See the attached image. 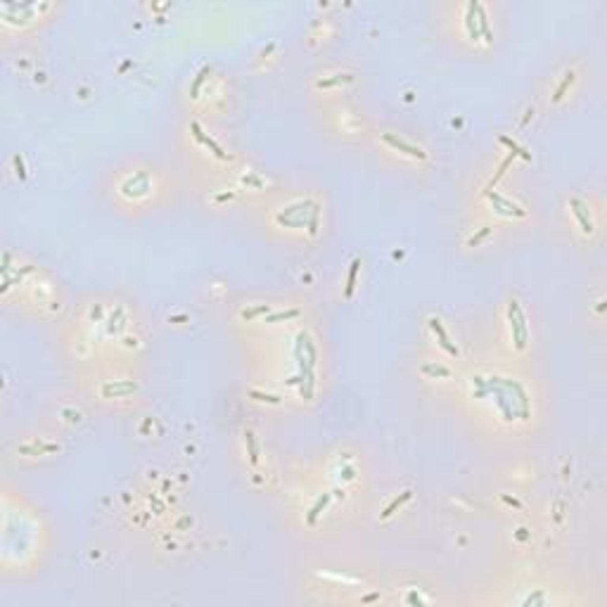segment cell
Wrapping results in <instances>:
<instances>
[{
	"label": "cell",
	"instance_id": "1",
	"mask_svg": "<svg viewBox=\"0 0 607 607\" xmlns=\"http://www.w3.org/2000/svg\"><path fill=\"white\" fill-rule=\"evenodd\" d=\"M313 199H306V202H299L294 204V207H289V209H285L282 214L275 216V221L280 223V226H292V228H306L308 226V216L306 211L313 209Z\"/></svg>",
	"mask_w": 607,
	"mask_h": 607
},
{
	"label": "cell",
	"instance_id": "2",
	"mask_svg": "<svg viewBox=\"0 0 607 607\" xmlns=\"http://www.w3.org/2000/svg\"><path fill=\"white\" fill-rule=\"evenodd\" d=\"M508 320H510V327H512V342L522 351L527 346V325H524V313L520 311V304L515 299L508 304Z\"/></svg>",
	"mask_w": 607,
	"mask_h": 607
},
{
	"label": "cell",
	"instance_id": "3",
	"mask_svg": "<svg viewBox=\"0 0 607 607\" xmlns=\"http://www.w3.org/2000/svg\"><path fill=\"white\" fill-rule=\"evenodd\" d=\"M190 128H192V136H195L197 143H202L204 147H209V150L214 152V154H216L218 159H223V162H230V159H233V157L228 154V152H223V147H221L218 143H216L214 138L207 136V133H204L202 128H199V124H197V121H192V124H190Z\"/></svg>",
	"mask_w": 607,
	"mask_h": 607
},
{
	"label": "cell",
	"instance_id": "4",
	"mask_svg": "<svg viewBox=\"0 0 607 607\" xmlns=\"http://www.w3.org/2000/svg\"><path fill=\"white\" fill-rule=\"evenodd\" d=\"M486 199H489V202L493 204V209H496L498 214H503V216H520V218H522V216L527 214V211L520 209L515 202H510V199L496 195V192H491V190H486Z\"/></svg>",
	"mask_w": 607,
	"mask_h": 607
},
{
	"label": "cell",
	"instance_id": "5",
	"mask_svg": "<svg viewBox=\"0 0 607 607\" xmlns=\"http://www.w3.org/2000/svg\"><path fill=\"white\" fill-rule=\"evenodd\" d=\"M382 140H385L389 147H394V150H398V152H403V154H408V157H413V159H424L427 154H424L420 147H415V145H411V143H406L403 138H396V136H392V133H382Z\"/></svg>",
	"mask_w": 607,
	"mask_h": 607
},
{
	"label": "cell",
	"instance_id": "6",
	"mask_svg": "<svg viewBox=\"0 0 607 607\" xmlns=\"http://www.w3.org/2000/svg\"><path fill=\"white\" fill-rule=\"evenodd\" d=\"M569 207H572V211H574V216L579 218V223H581V230L586 233V235H591L593 233V221H591V216H588V209H586V204L581 202V199H576V197H572L569 199Z\"/></svg>",
	"mask_w": 607,
	"mask_h": 607
},
{
	"label": "cell",
	"instance_id": "7",
	"mask_svg": "<svg viewBox=\"0 0 607 607\" xmlns=\"http://www.w3.org/2000/svg\"><path fill=\"white\" fill-rule=\"evenodd\" d=\"M430 327H432V332L437 334L439 346H441L444 351H448L451 356H458V353H460V351H458V346H456V344H451V342H448V334H446V330L441 327V323H439L437 318H432V320H430Z\"/></svg>",
	"mask_w": 607,
	"mask_h": 607
},
{
	"label": "cell",
	"instance_id": "8",
	"mask_svg": "<svg viewBox=\"0 0 607 607\" xmlns=\"http://www.w3.org/2000/svg\"><path fill=\"white\" fill-rule=\"evenodd\" d=\"M136 392V382L124 379V382H111V385L102 387V396H124V394Z\"/></svg>",
	"mask_w": 607,
	"mask_h": 607
},
{
	"label": "cell",
	"instance_id": "9",
	"mask_svg": "<svg viewBox=\"0 0 607 607\" xmlns=\"http://www.w3.org/2000/svg\"><path fill=\"white\" fill-rule=\"evenodd\" d=\"M477 5H479V3H467V10H465V27H467V33H470L472 40L479 38V27H477Z\"/></svg>",
	"mask_w": 607,
	"mask_h": 607
},
{
	"label": "cell",
	"instance_id": "10",
	"mask_svg": "<svg viewBox=\"0 0 607 607\" xmlns=\"http://www.w3.org/2000/svg\"><path fill=\"white\" fill-rule=\"evenodd\" d=\"M477 27H479V33L484 36L486 43L493 40V33H491V29H489V19H486V12H484L482 5H477Z\"/></svg>",
	"mask_w": 607,
	"mask_h": 607
},
{
	"label": "cell",
	"instance_id": "11",
	"mask_svg": "<svg viewBox=\"0 0 607 607\" xmlns=\"http://www.w3.org/2000/svg\"><path fill=\"white\" fill-rule=\"evenodd\" d=\"M330 498H332V493H323V496L318 498V501L313 503V508L308 510V515H306V522L308 524H313L316 520H318V515L323 512V510L327 508V503H330Z\"/></svg>",
	"mask_w": 607,
	"mask_h": 607
},
{
	"label": "cell",
	"instance_id": "12",
	"mask_svg": "<svg viewBox=\"0 0 607 607\" xmlns=\"http://www.w3.org/2000/svg\"><path fill=\"white\" fill-rule=\"evenodd\" d=\"M57 451V446L53 444H29V446H19V453H24V456H36V453H55Z\"/></svg>",
	"mask_w": 607,
	"mask_h": 607
},
{
	"label": "cell",
	"instance_id": "13",
	"mask_svg": "<svg viewBox=\"0 0 607 607\" xmlns=\"http://www.w3.org/2000/svg\"><path fill=\"white\" fill-rule=\"evenodd\" d=\"M411 496H413V491H403L401 496H398V498H394V501L389 503V505H387V508H385V512H382V517H385V520H387V517H392L394 512H396V510L401 508V505H403V503H408V501H411Z\"/></svg>",
	"mask_w": 607,
	"mask_h": 607
},
{
	"label": "cell",
	"instance_id": "14",
	"mask_svg": "<svg viewBox=\"0 0 607 607\" xmlns=\"http://www.w3.org/2000/svg\"><path fill=\"white\" fill-rule=\"evenodd\" d=\"M211 74V66H202L199 72H197V76H195V81H192V85H190V95L192 98H197L199 95V88L204 85V81H207V76Z\"/></svg>",
	"mask_w": 607,
	"mask_h": 607
},
{
	"label": "cell",
	"instance_id": "15",
	"mask_svg": "<svg viewBox=\"0 0 607 607\" xmlns=\"http://www.w3.org/2000/svg\"><path fill=\"white\" fill-rule=\"evenodd\" d=\"M501 143L505 145V147H510V154H512V157H522V159H527V162H531V154H529L527 150H522L515 140H510L508 136H501Z\"/></svg>",
	"mask_w": 607,
	"mask_h": 607
},
{
	"label": "cell",
	"instance_id": "16",
	"mask_svg": "<svg viewBox=\"0 0 607 607\" xmlns=\"http://www.w3.org/2000/svg\"><path fill=\"white\" fill-rule=\"evenodd\" d=\"M358 268H361V261H358V259H353V261H351V268H349V278H346V289H344L346 297H351V294H353V287H356V275H358Z\"/></svg>",
	"mask_w": 607,
	"mask_h": 607
},
{
	"label": "cell",
	"instance_id": "17",
	"mask_svg": "<svg viewBox=\"0 0 607 607\" xmlns=\"http://www.w3.org/2000/svg\"><path fill=\"white\" fill-rule=\"evenodd\" d=\"M574 76H576L574 72H567V74H565V79H562V83L557 85V91H555V95H553V102H560V100L565 98L567 88H569L572 83H574Z\"/></svg>",
	"mask_w": 607,
	"mask_h": 607
},
{
	"label": "cell",
	"instance_id": "18",
	"mask_svg": "<svg viewBox=\"0 0 607 607\" xmlns=\"http://www.w3.org/2000/svg\"><path fill=\"white\" fill-rule=\"evenodd\" d=\"M349 81H353L351 74H337V76H332V79H323V81H318V88H332V85L349 83Z\"/></svg>",
	"mask_w": 607,
	"mask_h": 607
},
{
	"label": "cell",
	"instance_id": "19",
	"mask_svg": "<svg viewBox=\"0 0 607 607\" xmlns=\"http://www.w3.org/2000/svg\"><path fill=\"white\" fill-rule=\"evenodd\" d=\"M299 316V308H289V311H278V313H266V323H280V320H289Z\"/></svg>",
	"mask_w": 607,
	"mask_h": 607
},
{
	"label": "cell",
	"instance_id": "20",
	"mask_svg": "<svg viewBox=\"0 0 607 607\" xmlns=\"http://www.w3.org/2000/svg\"><path fill=\"white\" fill-rule=\"evenodd\" d=\"M244 439H247V448H249V460L252 465L259 463V448H256V439H254V432H244Z\"/></svg>",
	"mask_w": 607,
	"mask_h": 607
},
{
	"label": "cell",
	"instance_id": "21",
	"mask_svg": "<svg viewBox=\"0 0 607 607\" xmlns=\"http://www.w3.org/2000/svg\"><path fill=\"white\" fill-rule=\"evenodd\" d=\"M318 214H320L318 204H313V209H311V216H308V226H306L311 235H316V233H318Z\"/></svg>",
	"mask_w": 607,
	"mask_h": 607
},
{
	"label": "cell",
	"instance_id": "22",
	"mask_svg": "<svg viewBox=\"0 0 607 607\" xmlns=\"http://www.w3.org/2000/svg\"><path fill=\"white\" fill-rule=\"evenodd\" d=\"M510 164H512V154H510V157H508V159H505V162H503V164H501V166H498V171H496V176L491 178V183H489V188H486V190H491V188H493V185H496V183H498V181H501V178H503V173H505V171H508V166H510Z\"/></svg>",
	"mask_w": 607,
	"mask_h": 607
},
{
	"label": "cell",
	"instance_id": "23",
	"mask_svg": "<svg viewBox=\"0 0 607 607\" xmlns=\"http://www.w3.org/2000/svg\"><path fill=\"white\" fill-rule=\"evenodd\" d=\"M261 313H268V304H261V306H254V308H247V311H242V318L244 320H252L256 318V316Z\"/></svg>",
	"mask_w": 607,
	"mask_h": 607
},
{
	"label": "cell",
	"instance_id": "24",
	"mask_svg": "<svg viewBox=\"0 0 607 607\" xmlns=\"http://www.w3.org/2000/svg\"><path fill=\"white\" fill-rule=\"evenodd\" d=\"M422 372L424 375H441V377H448L451 375V370L448 368H444V366H424Z\"/></svg>",
	"mask_w": 607,
	"mask_h": 607
},
{
	"label": "cell",
	"instance_id": "25",
	"mask_svg": "<svg viewBox=\"0 0 607 607\" xmlns=\"http://www.w3.org/2000/svg\"><path fill=\"white\" fill-rule=\"evenodd\" d=\"M252 398H256V401H266V403H280V396H275V394H263V392H252Z\"/></svg>",
	"mask_w": 607,
	"mask_h": 607
},
{
	"label": "cell",
	"instance_id": "26",
	"mask_svg": "<svg viewBox=\"0 0 607 607\" xmlns=\"http://www.w3.org/2000/svg\"><path fill=\"white\" fill-rule=\"evenodd\" d=\"M489 233H491V228H489V226H484V228H482V230H479V233H477V235H472V237H470V240H467V244H470V247H475V244H479V242H482V240H484V237L489 235Z\"/></svg>",
	"mask_w": 607,
	"mask_h": 607
},
{
	"label": "cell",
	"instance_id": "27",
	"mask_svg": "<svg viewBox=\"0 0 607 607\" xmlns=\"http://www.w3.org/2000/svg\"><path fill=\"white\" fill-rule=\"evenodd\" d=\"M304 349H306V358H308V363H311V366H316V358H318V356H316V346L311 344V342H308V334H306V340H304Z\"/></svg>",
	"mask_w": 607,
	"mask_h": 607
},
{
	"label": "cell",
	"instance_id": "28",
	"mask_svg": "<svg viewBox=\"0 0 607 607\" xmlns=\"http://www.w3.org/2000/svg\"><path fill=\"white\" fill-rule=\"evenodd\" d=\"M536 602H543V593L538 591V593H534V595H529L527 600H524V605H536Z\"/></svg>",
	"mask_w": 607,
	"mask_h": 607
},
{
	"label": "cell",
	"instance_id": "29",
	"mask_svg": "<svg viewBox=\"0 0 607 607\" xmlns=\"http://www.w3.org/2000/svg\"><path fill=\"white\" fill-rule=\"evenodd\" d=\"M14 164H17V173H19V178H27V173H24V164H21V157H14Z\"/></svg>",
	"mask_w": 607,
	"mask_h": 607
},
{
	"label": "cell",
	"instance_id": "30",
	"mask_svg": "<svg viewBox=\"0 0 607 607\" xmlns=\"http://www.w3.org/2000/svg\"><path fill=\"white\" fill-rule=\"evenodd\" d=\"M342 475H344V479H353V472H351V467H346V470L342 472Z\"/></svg>",
	"mask_w": 607,
	"mask_h": 607
}]
</instances>
